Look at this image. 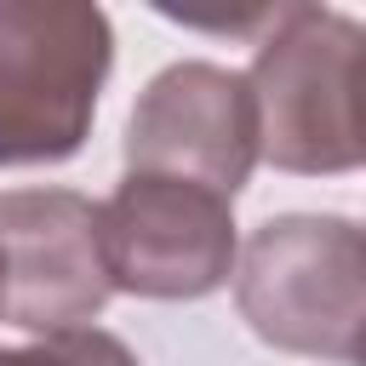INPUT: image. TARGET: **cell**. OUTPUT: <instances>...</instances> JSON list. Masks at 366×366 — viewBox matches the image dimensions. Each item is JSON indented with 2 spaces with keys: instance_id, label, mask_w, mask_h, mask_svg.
<instances>
[{
  "instance_id": "52a82bcc",
  "label": "cell",
  "mask_w": 366,
  "mask_h": 366,
  "mask_svg": "<svg viewBox=\"0 0 366 366\" xmlns=\"http://www.w3.org/2000/svg\"><path fill=\"white\" fill-rule=\"evenodd\" d=\"M0 366H143V360L126 349V337L103 326H80V332L29 337L17 349H0Z\"/></svg>"
},
{
  "instance_id": "7a4b0ae2",
  "label": "cell",
  "mask_w": 366,
  "mask_h": 366,
  "mask_svg": "<svg viewBox=\"0 0 366 366\" xmlns=\"http://www.w3.org/2000/svg\"><path fill=\"white\" fill-rule=\"evenodd\" d=\"M229 286L257 343L366 366V223L337 212H280L240 240Z\"/></svg>"
},
{
  "instance_id": "6da1fadb",
  "label": "cell",
  "mask_w": 366,
  "mask_h": 366,
  "mask_svg": "<svg viewBox=\"0 0 366 366\" xmlns=\"http://www.w3.org/2000/svg\"><path fill=\"white\" fill-rule=\"evenodd\" d=\"M263 160L292 177L366 166V23L332 6H280L246 69Z\"/></svg>"
},
{
  "instance_id": "8992f818",
  "label": "cell",
  "mask_w": 366,
  "mask_h": 366,
  "mask_svg": "<svg viewBox=\"0 0 366 366\" xmlns=\"http://www.w3.org/2000/svg\"><path fill=\"white\" fill-rule=\"evenodd\" d=\"M0 252L6 326L29 337L97 326L114 297L97 206L74 189H0Z\"/></svg>"
},
{
  "instance_id": "5b68a950",
  "label": "cell",
  "mask_w": 366,
  "mask_h": 366,
  "mask_svg": "<svg viewBox=\"0 0 366 366\" xmlns=\"http://www.w3.org/2000/svg\"><path fill=\"white\" fill-rule=\"evenodd\" d=\"M120 149H126V172L183 177V183H200L234 200L263 160L252 80L206 57L166 63L137 92Z\"/></svg>"
},
{
  "instance_id": "ba28073f",
  "label": "cell",
  "mask_w": 366,
  "mask_h": 366,
  "mask_svg": "<svg viewBox=\"0 0 366 366\" xmlns=\"http://www.w3.org/2000/svg\"><path fill=\"white\" fill-rule=\"evenodd\" d=\"M0 320H6V252H0Z\"/></svg>"
},
{
  "instance_id": "277c9868",
  "label": "cell",
  "mask_w": 366,
  "mask_h": 366,
  "mask_svg": "<svg viewBox=\"0 0 366 366\" xmlns=\"http://www.w3.org/2000/svg\"><path fill=\"white\" fill-rule=\"evenodd\" d=\"M103 263L114 292L154 303H194L234 280L240 229L234 200L183 177L126 172L114 194L97 206Z\"/></svg>"
},
{
  "instance_id": "3957f363",
  "label": "cell",
  "mask_w": 366,
  "mask_h": 366,
  "mask_svg": "<svg viewBox=\"0 0 366 366\" xmlns=\"http://www.w3.org/2000/svg\"><path fill=\"white\" fill-rule=\"evenodd\" d=\"M109 69L114 23L103 6L0 0V166L80 154Z\"/></svg>"
}]
</instances>
